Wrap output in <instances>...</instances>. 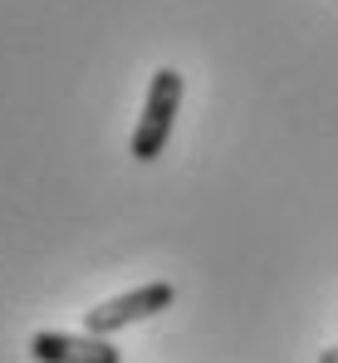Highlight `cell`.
Segmentation results:
<instances>
[{
	"label": "cell",
	"instance_id": "1",
	"mask_svg": "<svg viewBox=\"0 0 338 363\" xmlns=\"http://www.w3.org/2000/svg\"><path fill=\"white\" fill-rule=\"evenodd\" d=\"M181 74L176 69H157L152 84H147V99H142V113H137V128H133V143L128 152L137 162H152L167 152V138L176 128V113H181Z\"/></svg>",
	"mask_w": 338,
	"mask_h": 363
},
{
	"label": "cell",
	"instance_id": "2",
	"mask_svg": "<svg viewBox=\"0 0 338 363\" xmlns=\"http://www.w3.org/2000/svg\"><path fill=\"white\" fill-rule=\"evenodd\" d=\"M171 300H176V290H171L167 280H152V285H137V290H128V295H118V300L94 304V309L84 314V329L98 334V339H108V334L137 324V319H152V314L171 309Z\"/></svg>",
	"mask_w": 338,
	"mask_h": 363
},
{
	"label": "cell",
	"instance_id": "3",
	"mask_svg": "<svg viewBox=\"0 0 338 363\" xmlns=\"http://www.w3.org/2000/svg\"><path fill=\"white\" fill-rule=\"evenodd\" d=\"M30 359L35 363H123V354L98 334H59L40 329L30 339Z\"/></svg>",
	"mask_w": 338,
	"mask_h": 363
},
{
	"label": "cell",
	"instance_id": "4",
	"mask_svg": "<svg viewBox=\"0 0 338 363\" xmlns=\"http://www.w3.org/2000/svg\"><path fill=\"white\" fill-rule=\"evenodd\" d=\"M319 363H338V344H334V349H324V354H319Z\"/></svg>",
	"mask_w": 338,
	"mask_h": 363
}]
</instances>
